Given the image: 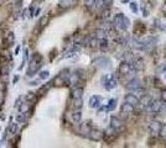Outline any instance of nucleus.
I'll use <instances>...</instances> for the list:
<instances>
[{"label": "nucleus", "mask_w": 166, "mask_h": 148, "mask_svg": "<svg viewBox=\"0 0 166 148\" xmlns=\"http://www.w3.org/2000/svg\"><path fill=\"white\" fill-rule=\"evenodd\" d=\"M113 24L117 29L125 31V30H128L129 25H130V21H129V18L127 16H124V14H117V15L114 16Z\"/></svg>", "instance_id": "1"}, {"label": "nucleus", "mask_w": 166, "mask_h": 148, "mask_svg": "<svg viewBox=\"0 0 166 148\" xmlns=\"http://www.w3.org/2000/svg\"><path fill=\"white\" fill-rule=\"evenodd\" d=\"M41 61H42V58H41L40 54H35L34 57L31 58L30 64H29V69H27V75L32 77V75H35V73L39 72V69L41 67Z\"/></svg>", "instance_id": "2"}, {"label": "nucleus", "mask_w": 166, "mask_h": 148, "mask_svg": "<svg viewBox=\"0 0 166 148\" xmlns=\"http://www.w3.org/2000/svg\"><path fill=\"white\" fill-rule=\"evenodd\" d=\"M87 137H88L91 141L99 142L104 138V132L102 131V130H98V128H91L89 132L87 133Z\"/></svg>", "instance_id": "3"}, {"label": "nucleus", "mask_w": 166, "mask_h": 148, "mask_svg": "<svg viewBox=\"0 0 166 148\" xmlns=\"http://www.w3.org/2000/svg\"><path fill=\"white\" fill-rule=\"evenodd\" d=\"M93 64L99 68H103V69H110V64H112V62H110V59L107 58V57H98L95 58L93 61Z\"/></svg>", "instance_id": "4"}, {"label": "nucleus", "mask_w": 166, "mask_h": 148, "mask_svg": "<svg viewBox=\"0 0 166 148\" xmlns=\"http://www.w3.org/2000/svg\"><path fill=\"white\" fill-rule=\"evenodd\" d=\"M146 109L150 111V112H154V114H156V112H160L161 111V109H163V104H161V101L160 100H151V103L146 106Z\"/></svg>", "instance_id": "5"}, {"label": "nucleus", "mask_w": 166, "mask_h": 148, "mask_svg": "<svg viewBox=\"0 0 166 148\" xmlns=\"http://www.w3.org/2000/svg\"><path fill=\"white\" fill-rule=\"evenodd\" d=\"M123 126H124V122L119 117H117V116L110 117V127H113L115 131H119Z\"/></svg>", "instance_id": "6"}, {"label": "nucleus", "mask_w": 166, "mask_h": 148, "mask_svg": "<svg viewBox=\"0 0 166 148\" xmlns=\"http://www.w3.org/2000/svg\"><path fill=\"white\" fill-rule=\"evenodd\" d=\"M130 72H131V66H130V63L129 62L124 61V62H122L120 64H119V73H120L122 75H128Z\"/></svg>", "instance_id": "7"}, {"label": "nucleus", "mask_w": 166, "mask_h": 148, "mask_svg": "<svg viewBox=\"0 0 166 148\" xmlns=\"http://www.w3.org/2000/svg\"><path fill=\"white\" fill-rule=\"evenodd\" d=\"M124 100H125V103L130 104V105H133V106H136V105L140 104L139 98H138L135 94H127L125 98H124Z\"/></svg>", "instance_id": "8"}, {"label": "nucleus", "mask_w": 166, "mask_h": 148, "mask_svg": "<svg viewBox=\"0 0 166 148\" xmlns=\"http://www.w3.org/2000/svg\"><path fill=\"white\" fill-rule=\"evenodd\" d=\"M130 64H133V67H134L135 71H141V69L144 68V61H142V59H141L140 57H138V58H135V59H133Z\"/></svg>", "instance_id": "9"}, {"label": "nucleus", "mask_w": 166, "mask_h": 148, "mask_svg": "<svg viewBox=\"0 0 166 148\" xmlns=\"http://www.w3.org/2000/svg\"><path fill=\"white\" fill-rule=\"evenodd\" d=\"M160 128H161V123L158 122V121H153L150 123V126H149V130H150L151 135H158L159 131H160Z\"/></svg>", "instance_id": "10"}, {"label": "nucleus", "mask_w": 166, "mask_h": 148, "mask_svg": "<svg viewBox=\"0 0 166 148\" xmlns=\"http://www.w3.org/2000/svg\"><path fill=\"white\" fill-rule=\"evenodd\" d=\"M139 86H141V82L139 79H136V78H134L133 80L129 82V84L127 85V88L129 90H131V91H134L135 89H138Z\"/></svg>", "instance_id": "11"}, {"label": "nucleus", "mask_w": 166, "mask_h": 148, "mask_svg": "<svg viewBox=\"0 0 166 148\" xmlns=\"http://www.w3.org/2000/svg\"><path fill=\"white\" fill-rule=\"evenodd\" d=\"M117 79H115L114 77H112V78H109V79H107V82L104 83V86H105V89H108V90H112V89H114L115 86H117Z\"/></svg>", "instance_id": "12"}, {"label": "nucleus", "mask_w": 166, "mask_h": 148, "mask_svg": "<svg viewBox=\"0 0 166 148\" xmlns=\"http://www.w3.org/2000/svg\"><path fill=\"white\" fill-rule=\"evenodd\" d=\"M83 88H80V86H77V88H73L72 89V92H71V96H72V99H78V98H82L83 96Z\"/></svg>", "instance_id": "13"}, {"label": "nucleus", "mask_w": 166, "mask_h": 148, "mask_svg": "<svg viewBox=\"0 0 166 148\" xmlns=\"http://www.w3.org/2000/svg\"><path fill=\"white\" fill-rule=\"evenodd\" d=\"M99 105H100V98H99V96H97V95L91 96V98H89V106H91V108L95 109V108H98Z\"/></svg>", "instance_id": "14"}, {"label": "nucleus", "mask_w": 166, "mask_h": 148, "mask_svg": "<svg viewBox=\"0 0 166 148\" xmlns=\"http://www.w3.org/2000/svg\"><path fill=\"white\" fill-rule=\"evenodd\" d=\"M76 4V0H61L59 1V8L61 9H67V8H71Z\"/></svg>", "instance_id": "15"}, {"label": "nucleus", "mask_w": 166, "mask_h": 148, "mask_svg": "<svg viewBox=\"0 0 166 148\" xmlns=\"http://www.w3.org/2000/svg\"><path fill=\"white\" fill-rule=\"evenodd\" d=\"M107 31H105L104 29H97L95 30V34H94V37L97 40H100V38H107Z\"/></svg>", "instance_id": "16"}, {"label": "nucleus", "mask_w": 166, "mask_h": 148, "mask_svg": "<svg viewBox=\"0 0 166 148\" xmlns=\"http://www.w3.org/2000/svg\"><path fill=\"white\" fill-rule=\"evenodd\" d=\"M14 41H15V36H14L12 32H9V34L5 36V38H4V45H5V46H11L14 43Z\"/></svg>", "instance_id": "17"}, {"label": "nucleus", "mask_w": 166, "mask_h": 148, "mask_svg": "<svg viewBox=\"0 0 166 148\" xmlns=\"http://www.w3.org/2000/svg\"><path fill=\"white\" fill-rule=\"evenodd\" d=\"M133 111H134V106H133V105L128 104V103L123 104V106H122V114H125V115L133 114Z\"/></svg>", "instance_id": "18"}, {"label": "nucleus", "mask_w": 166, "mask_h": 148, "mask_svg": "<svg viewBox=\"0 0 166 148\" xmlns=\"http://www.w3.org/2000/svg\"><path fill=\"white\" fill-rule=\"evenodd\" d=\"M17 130H19V125H17V122H14V123H11L10 126H9L6 133H8V135H10V136H14L17 132Z\"/></svg>", "instance_id": "19"}, {"label": "nucleus", "mask_w": 166, "mask_h": 148, "mask_svg": "<svg viewBox=\"0 0 166 148\" xmlns=\"http://www.w3.org/2000/svg\"><path fill=\"white\" fill-rule=\"evenodd\" d=\"M82 120V112L81 110H75L72 112V121L73 122H81Z\"/></svg>", "instance_id": "20"}, {"label": "nucleus", "mask_w": 166, "mask_h": 148, "mask_svg": "<svg viewBox=\"0 0 166 148\" xmlns=\"http://www.w3.org/2000/svg\"><path fill=\"white\" fill-rule=\"evenodd\" d=\"M83 106V100L82 98H78V99H73V104H72V108L75 110H81V108Z\"/></svg>", "instance_id": "21"}, {"label": "nucleus", "mask_w": 166, "mask_h": 148, "mask_svg": "<svg viewBox=\"0 0 166 148\" xmlns=\"http://www.w3.org/2000/svg\"><path fill=\"white\" fill-rule=\"evenodd\" d=\"M53 85H56V86H61V85H63L64 83H66V79L62 77V75H57L56 78L53 79Z\"/></svg>", "instance_id": "22"}, {"label": "nucleus", "mask_w": 166, "mask_h": 148, "mask_svg": "<svg viewBox=\"0 0 166 148\" xmlns=\"http://www.w3.org/2000/svg\"><path fill=\"white\" fill-rule=\"evenodd\" d=\"M27 114H29V112H20V114L16 116V122H17V123L25 122L26 119H27Z\"/></svg>", "instance_id": "23"}, {"label": "nucleus", "mask_w": 166, "mask_h": 148, "mask_svg": "<svg viewBox=\"0 0 166 148\" xmlns=\"http://www.w3.org/2000/svg\"><path fill=\"white\" fill-rule=\"evenodd\" d=\"M151 100H153V98H151V96L145 95V94H144V95H142V98H141V100H139V101H140V103H141V104L146 108V106L151 103Z\"/></svg>", "instance_id": "24"}, {"label": "nucleus", "mask_w": 166, "mask_h": 148, "mask_svg": "<svg viewBox=\"0 0 166 148\" xmlns=\"http://www.w3.org/2000/svg\"><path fill=\"white\" fill-rule=\"evenodd\" d=\"M86 8L89 9V10H94L97 6V0H86Z\"/></svg>", "instance_id": "25"}, {"label": "nucleus", "mask_w": 166, "mask_h": 148, "mask_svg": "<svg viewBox=\"0 0 166 148\" xmlns=\"http://www.w3.org/2000/svg\"><path fill=\"white\" fill-rule=\"evenodd\" d=\"M25 100H26L29 104L35 103V101H36V95H35V92H27L26 96H25Z\"/></svg>", "instance_id": "26"}, {"label": "nucleus", "mask_w": 166, "mask_h": 148, "mask_svg": "<svg viewBox=\"0 0 166 148\" xmlns=\"http://www.w3.org/2000/svg\"><path fill=\"white\" fill-rule=\"evenodd\" d=\"M98 45H99V48L100 49H107L108 48V41H107V38H100V40H98Z\"/></svg>", "instance_id": "27"}, {"label": "nucleus", "mask_w": 166, "mask_h": 148, "mask_svg": "<svg viewBox=\"0 0 166 148\" xmlns=\"http://www.w3.org/2000/svg\"><path fill=\"white\" fill-rule=\"evenodd\" d=\"M92 127L88 125V122H83L82 123V126H81V131H82V133H84V135L87 136V133L89 132V130H91Z\"/></svg>", "instance_id": "28"}, {"label": "nucleus", "mask_w": 166, "mask_h": 148, "mask_svg": "<svg viewBox=\"0 0 166 148\" xmlns=\"http://www.w3.org/2000/svg\"><path fill=\"white\" fill-rule=\"evenodd\" d=\"M53 85V83L52 82H50V83H47V84H46V85H44L42 88H41V89L39 90V94H41V95H42V94H45V92L46 91H47L48 89H50V88H51Z\"/></svg>", "instance_id": "29"}, {"label": "nucleus", "mask_w": 166, "mask_h": 148, "mask_svg": "<svg viewBox=\"0 0 166 148\" xmlns=\"http://www.w3.org/2000/svg\"><path fill=\"white\" fill-rule=\"evenodd\" d=\"M115 106H117V99H110L109 100V104L107 106V110L108 111H113L115 109Z\"/></svg>", "instance_id": "30"}, {"label": "nucleus", "mask_w": 166, "mask_h": 148, "mask_svg": "<svg viewBox=\"0 0 166 148\" xmlns=\"http://www.w3.org/2000/svg\"><path fill=\"white\" fill-rule=\"evenodd\" d=\"M159 136L166 141V125H161V128L159 131Z\"/></svg>", "instance_id": "31"}, {"label": "nucleus", "mask_w": 166, "mask_h": 148, "mask_svg": "<svg viewBox=\"0 0 166 148\" xmlns=\"http://www.w3.org/2000/svg\"><path fill=\"white\" fill-rule=\"evenodd\" d=\"M47 22H48V16H44L40 20V22H39V25L41 26V27H45L46 25H47Z\"/></svg>", "instance_id": "32"}, {"label": "nucleus", "mask_w": 166, "mask_h": 148, "mask_svg": "<svg viewBox=\"0 0 166 148\" xmlns=\"http://www.w3.org/2000/svg\"><path fill=\"white\" fill-rule=\"evenodd\" d=\"M48 77H50V73L47 71H44L40 73V80H45V79H47Z\"/></svg>", "instance_id": "33"}, {"label": "nucleus", "mask_w": 166, "mask_h": 148, "mask_svg": "<svg viewBox=\"0 0 166 148\" xmlns=\"http://www.w3.org/2000/svg\"><path fill=\"white\" fill-rule=\"evenodd\" d=\"M129 8H130V10L134 12V14L138 12V5H136V3H134V1L130 3V4H129Z\"/></svg>", "instance_id": "34"}, {"label": "nucleus", "mask_w": 166, "mask_h": 148, "mask_svg": "<svg viewBox=\"0 0 166 148\" xmlns=\"http://www.w3.org/2000/svg\"><path fill=\"white\" fill-rule=\"evenodd\" d=\"M20 9H21V0H19V1L16 3V5H15V10H14V14H15V17H17V16H16V14L19 12Z\"/></svg>", "instance_id": "35"}, {"label": "nucleus", "mask_w": 166, "mask_h": 148, "mask_svg": "<svg viewBox=\"0 0 166 148\" xmlns=\"http://www.w3.org/2000/svg\"><path fill=\"white\" fill-rule=\"evenodd\" d=\"M160 98H161V101H164V103H166V89H163V90H161Z\"/></svg>", "instance_id": "36"}, {"label": "nucleus", "mask_w": 166, "mask_h": 148, "mask_svg": "<svg viewBox=\"0 0 166 148\" xmlns=\"http://www.w3.org/2000/svg\"><path fill=\"white\" fill-rule=\"evenodd\" d=\"M109 14H110V10H109V9H103V11H102V17L107 18V17L109 16Z\"/></svg>", "instance_id": "37"}, {"label": "nucleus", "mask_w": 166, "mask_h": 148, "mask_svg": "<svg viewBox=\"0 0 166 148\" xmlns=\"http://www.w3.org/2000/svg\"><path fill=\"white\" fill-rule=\"evenodd\" d=\"M29 108H30V105H20V111L21 112H27V110H29Z\"/></svg>", "instance_id": "38"}, {"label": "nucleus", "mask_w": 166, "mask_h": 148, "mask_svg": "<svg viewBox=\"0 0 166 148\" xmlns=\"http://www.w3.org/2000/svg\"><path fill=\"white\" fill-rule=\"evenodd\" d=\"M8 72H9V67H8V66H4V67L1 68V74H4V75H6Z\"/></svg>", "instance_id": "39"}, {"label": "nucleus", "mask_w": 166, "mask_h": 148, "mask_svg": "<svg viewBox=\"0 0 166 148\" xmlns=\"http://www.w3.org/2000/svg\"><path fill=\"white\" fill-rule=\"evenodd\" d=\"M105 111H107V106H104V108H100V109L98 110V115H103Z\"/></svg>", "instance_id": "40"}, {"label": "nucleus", "mask_w": 166, "mask_h": 148, "mask_svg": "<svg viewBox=\"0 0 166 148\" xmlns=\"http://www.w3.org/2000/svg\"><path fill=\"white\" fill-rule=\"evenodd\" d=\"M21 101H22V99H21V98H19V99L16 100V103H15V108H16V109H17V108H19V106L21 105Z\"/></svg>", "instance_id": "41"}, {"label": "nucleus", "mask_w": 166, "mask_h": 148, "mask_svg": "<svg viewBox=\"0 0 166 148\" xmlns=\"http://www.w3.org/2000/svg\"><path fill=\"white\" fill-rule=\"evenodd\" d=\"M163 11H164V12L166 14V3L164 4V5H163Z\"/></svg>", "instance_id": "42"}, {"label": "nucleus", "mask_w": 166, "mask_h": 148, "mask_svg": "<svg viewBox=\"0 0 166 148\" xmlns=\"http://www.w3.org/2000/svg\"><path fill=\"white\" fill-rule=\"evenodd\" d=\"M165 79H166V74H165Z\"/></svg>", "instance_id": "43"}]
</instances>
